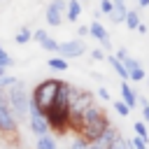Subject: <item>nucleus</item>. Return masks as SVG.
Instances as JSON below:
<instances>
[{"label": "nucleus", "mask_w": 149, "mask_h": 149, "mask_svg": "<svg viewBox=\"0 0 149 149\" xmlns=\"http://www.w3.org/2000/svg\"><path fill=\"white\" fill-rule=\"evenodd\" d=\"M109 126V119L105 116V112L93 102V105H88L84 112H81V116H79V121H77V126H74V130L84 137V140H95L98 135H102V130Z\"/></svg>", "instance_id": "f257e3e1"}, {"label": "nucleus", "mask_w": 149, "mask_h": 149, "mask_svg": "<svg viewBox=\"0 0 149 149\" xmlns=\"http://www.w3.org/2000/svg\"><path fill=\"white\" fill-rule=\"evenodd\" d=\"M61 86H63V81L56 79V77H49V79L40 81V84L33 88V93H30V105L37 107L42 114H47V112L51 109V105H54L56 93H58Z\"/></svg>", "instance_id": "f03ea898"}, {"label": "nucleus", "mask_w": 149, "mask_h": 149, "mask_svg": "<svg viewBox=\"0 0 149 149\" xmlns=\"http://www.w3.org/2000/svg\"><path fill=\"white\" fill-rule=\"evenodd\" d=\"M5 95H7V102L14 112V116L19 121H28V114H30V95H28V88L23 81H16L12 84L9 88H5Z\"/></svg>", "instance_id": "7ed1b4c3"}, {"label": "nucleus", "mask_w": 149, "mask_h": 149, "mask_svg": "<svg viewBox=\"0 0 149 149\" xmlns=\"http://www.w3.org/2000/svg\"><path fill=\"white\" fill-rule=\"evenodd\" d=\"M68 91H70V105H68V114H70V128L77 126L81 112L93 105V93L88 88H81V86H74V84H68Z\"/></svg>", "instance_id": "20e7f679"}, {"label": "nucleus", "mask_w": 149, "mask_h": 149, "mask_svg": "<svg viewBox=\"0 0 149 149\" xmlns=\"http://www.w3.org/2000/svg\"><path fill=\"white\" fill-rule=\"evenodd\" d=\"M19 130V119L14 116L9 102H7V95L5 91L0 88V133L2 135H14Z\"/></svg>", "instance_id": "39448f33"}, {"label": "nucleus", "mask_w": 149, "mask_h": 149, "mask_svg": "<svg viewBox=\"0 0 149 149\" xmlns=\"http://www.w3.org/2000/svg\"><path fill=\"white\" fill-rule=\"evenodd\" d=\"M28 123H30V130L40 137V135H47V133H51V126H49V119H47V114H42L37 107H33L30 105V114H28Z\"/></svg>", "instance_id": "423d86ee"}, {"label": "nucleus", "mask_w": 149, "mask_h": 149, "mask_svg": "<svg viewBox=\"0 0 149 149\" xmlns=\"http://www.w3.org/2000/svg\"><path fill=\"white\" fill-rule=\"evenodd\" d=\"M68 0H51V5H47V23L49 26H61L63 23V14H65Z\"/></svg>", "instance_id": "0eeeda50"}, {"label": "nucleus", "mask_w": 149, "mask_h": 149, "mask_svg": "<svg viewBox=\"0 0 149 149\" xmlns=\"http://www.w3.org/2000/svg\"><path fill=\"white\" fill-rule=\"evenodd\" d=\"M84 51H86V44H84L81 40H65V42L58 44V54H61L63 58H77V56H81Z\"/></svg>", "instance_id": "6e6552de"}, {"label": "nucleus", "mask_w": 149, "mask_h": 149, "mask_svg": "<svg viewBox=\"0 0 149 149\" xmlns=\"http://www.w3.org/2000/svg\"><path fill=\"white\" fill-rule=\"evenodd\" d=\"M123 65H126V70H128V81H142L144 77H147V72H144V68L140 65V61L137 58H133L130 54L128 56H123V58H119Z\"/></svg>", "instance_id": "1a4fd4ad"}, {"label": "nucleus", "mask_w": 149, "mask_h": 149, "mask_svg": "<svg viewBox=\"0 0 149 149\" xmlns=\"http://www.w3.org/2000/svg\"><path fill=\"white\" fill-rule=\"evenodd\" d=\"M88 35H91L93 40H98L102 49H112V44H109V33H107V28H105L100 21H91V26H88Z\"/></svg>", "instance_id": "9d476101"}, {"label": "nucleus", "mask_w": 149, "mask_h": 149, "mask_svg": "<svg viewBox=\"0 0 149 149\" xmlns=\"http://www.w3.org/2000/svg\"><path fill=\"white\" fill-rule=\"evenodd\" d=\"M121 100H123L130 109L137 107V93H135V88H130L128 79H121Z\"/></svg>", "instance_id": "9b49d317"}, {"label": "nucleus", "mask_w": 149, "mask_h": 149, "mask_svg": "<svg viewBox=\"0 0 149 149\" xmlns=\"http://www.w3.org/2000/svg\"><path fill=\"white\" fill-rule=\"evenodd\" d=\"M33 37L40 42V47H42V49H47V51H58V42H56L54 37H49V35H47V30H35V33H33Z\"/></svg>", "instance_id": "f8f14e48"}, {"label": "nucleus", "mask_w": 149, "mask_h": 149, "mask_svg": "<svg viewBox=\"0 0 149 149\" xmlns=\"http://www.w3.org/2000/svg\"><path fill=\"white\" fill-rule=\"evenodd\" d=\"M81 14V0H68V7H65V19L68 21H77Z\"/></svg>", "instance_id": "ddd939ff"}, {"label": "nucleus", "mask_w": 149, "mask_h": 149, "mask_svg": "<svg viewBox=\"0 0 149 149\" xmlns=\"http://www.w3.org/2000/svg\"><path fill=\"white\" fill-rule=\"evenodd\" d=\"M123 23H126L130 30H135V28H137V23H140V12H137V9H128V12H126Z\"/></svg>", "instance_id": "4468645a"}, {"label": "nucleus", "mask_w": 149, "mask_h": 149, "mask_svg": "<svg viewBox=\"0 0 149 149\" xmlns=\"http://www.w3.org/2000/svg\"><path fill=\"white\" fill-rule=\"evenodd\" d=\"M35 147H37V149H58V147H56V140H54L49 133H47V135H40Z\"/></svg>", "instance_id": "2eb2a0df"}, {"label": "nucleus", "mask_w": 149, "mask_h": 149, "mask_svg": "<svg viewBox=\"0 0 149 149\" xmlns=\"http://www.w3.org/2000/svg\"><path fill=\"white\" fill-rule=\"evenodd\" d=\"M126 12H128V7L123 5V7H112V12H109V19H112V23H123V19H126Z\"/></svg>", "instance_id": "dca6fc26"}, {"label": "nucleus", "mask_w": 149, "mask_h": 149, "mask_svg": "<svg viewBox=\"0 0 149 149\" xmlns=\"http://www.w3.org/2000/svg\"><path fill=\"white\" fill-rule=\"evenodd\" d=\"M47 65H49L51 70H56V72H65V70H68V61H65V58H49Z\"/></svg>", "instance_id": "f3484780"}, {"label": "nucleus", "mask_w": 149, "mask_h": 149, "mask_svg": "<svg viewBox=\"0 0 149 149\" xmlns=\"http://www.w3.org/2000/svg\"><path fill=\"white\" fill-rule=\"evenodd\" d=\"M14 40H16V44H28V42L33 40V33L28 30V26H23V28L16 33V37H14Z\"/></svg>", "instance_id": "a211bd4d"}, {"label": "nucleus", "mask_w": 149, "mask_h": 149, "mask_svg": "<svg viewBox=\"0 0 149 149\" xmlns=\"http://www.w3.org/2000/svg\"><path fill=\"white\" fill-rule=\"evenodd\" d=\"M128 149H147V140L140 137V135H135L133 140H128Z\"/></svg>", "instance_id": "6ab92c4d"}, {"label": "nucleus", "mask_w": 149, "mask_h": 149, "mask_svg": "<svg viewBox=\"0 0 149 149\" xmlns=\"http://www.w3.org/2000/svg\"><path fill=\"white\" fill-rule=\"evenodd\" d=\"M114 109H116L119 116H128V114H130V107H128L123 100H114Z\"/></svg>", "instance_id": "aec40b11"}, {"label": "nucleus", "mask_w": 149, "mask_h": 149, "mask_svg": "<svg viewBox=\"0 0 149 149\" xmlns=\"http://www.w3.org/2000/svg\"><path fill=\"white\" fill-rule=\"evenodd\" d=\"M133 130H135L140 137L149 140V133H147V123H144V121H135V123H133Z\"/></svg>", "instance_id": "412c9836"}, {"label": "nucleus", "mask_w": 149, "mask_h": 149, "mask_svg": "<svg viewBox=\"0 0 149 149\" xmlns=\"http://www.w3.org/2000/svg\"><path fill=\"white\" fill-rule=\"evenodd\" d=\"M16 81H19V79H16V77H9L7 72H5V74H0V88H2V91H5V88H9V86H12V84H16Z\"/></svg>", "instance_id": "4be33fe9"}, {"label": "nucleus", "mask_w": 149, "mask_h": 149, "mask_svg": "<svg viewBox=\"0 0 149 149\" xmlns=\"http://www.w3.org/2000/svg\"><path fill=\"white\" fill-rule=\"evenodd\" d=\"M0 65H2V68H12V65H14V58H12L5 49L0 51Z\"/></svg>", "instance_id": "5701e85b"}, {"label": "nucleus", "mask_w": 149, "mask_h": 149, "mask_svg": "<svg viewBox=\"0 0 149 149\" xmlns=\"http://www.w3.org/2000/svg\"><path fill=\"white\" fill-rule=\"evenodd\" d=\"M137 102L142 105V121H144V123H149V100H144V98H137Z\"/></svg>", "instance_id": "b1692460"}, {"label": "nucleus", "mask_w": 149, "mask_h": 149, "mask_svg": "<svg viewBox=\"0 0 149 149\" xmlns=\"http://www.w3.org/2000/svg\"><path fill=\"white\" fill-rule=\"evenodd\" d=\"M86 147H88V140H84L81 135H77L72 140V144H70V149H86Z\"/></svg>", "instance_id": "393cba45"}, {"label": "nucleus", "mask_w": 149, "mask_h": 149, "mask_svg": "<svg viewBox=\"0 0 149 149\" xmlns=\"http://www.w3.org/2000/svg\"><path fill=\"white\" fill-rule=\"evenodd\" d=\"M112 7H114V5H112V0H100V7H98V9H100L102 14H107V16H109Z\"/></svg>", "instance_id": "a878e982"}, {"label": "nucleus", "mask_w": 149, "mask_h": 149, "mask_svg": "<svg viewBox=\"0 0 149 149\" xmlns=\"http://www.w3.org/2000/svg\"><path fill=\"white\" fill-rule=\"evenodd\" d=\"M91 56H93V61H105V58H107V54H105L102 49H93Z\"/></svg>", "instance_id": "bb28decb"}, {"label": "nucleus", "mask_w": 149, "mask_h": 149, "mask_svg": "<svg viewBox=\"0 0 149 149\" xmlns=\"http://www.w3.org/2000/svg\"><path fill=\"white\" fill-rule=\"evenodd\" d=\"M98 98H100V100H109V91H107L105 86H100V88H98Z\"/></svg>", "instance_id": "cd10ccee"}, {"label": "nucleus", "mask_w": 149, "mask_h": 149, "mask_svg": "<svg viewBox=\"0 0 149 149\" xmlns=\"http://www.w3.org/2000/svg\"><path fill=\"white\" fill-rule=\"evenodd\" d=\"M77 35H79V37H86V35H88V26H79V28H77Z\"/></svg>", "instance_id": "c85d7f7f"}, {"label": "nucleus", "mask_w": 149, "mask_h": 149, "mask_svg": "<svg viewBox=\"0 0 149 149\" xmlns=\"http://www.w3.org/2000/svg\"><path fill=\"white\" fill-rule=\"evenodd\" d=\"M135 30H137V33H147V30H149V26H144V23H137V28H135Z\"/></svg>", "instance_id": "c756f323"}, {"label": "nucleus", "mask_w": 149, "mask_h": 149, "mask_svg": "<svg viewBox=\"0 0 149 149\" xmlns=\"http://www.w3.org/2000/svg\"><path fill=\"white\" fill-rule=\"evenodd\" d=\"M137 5H140V9H144V7H149V0H137Z\"/></svg>", "instance_id": "7c9ffc66"}, {"label": "nucleus", "mask_w": 149, "mask_h": 149, "mask_svg": "<svg viewBox=\"0 0 149 149\" xmlns=\"http://www.w3.org/2000/svg\"><path fill=\"white\" fill-rule=\"evenodd\" d=\"M5 72H7V68H2V65H0V74H5Z\"/></svg>", "instance_id": "2f4dec72"}, {"label": "nucleus", "mask_w": 149, "mask_h": 149, "mask_svg": "<svg viewBox=\"0 0 149 149\" xmlns=\"http://www.w3.org/2000/svg\"><path fill=\"white\" fill-rule=\"evenodd\" d=\"M144 79H147V84H149V74H147V77H144Z\"/></svg>", "instance_id": "473e14b6"}, {"label": "nucleus", "mask_w": 149, "mask_h": 149, "mask_svg": "<svg viewBox=\"0 0 149 149\" xmlns=\"http://www.w3.org/2000/svg\"><path fill=\"white\" fill-rule=\"evenodd\" d=\"M0 51H2V44H0Z\"/></svg>", "instance_id": "72a5a7b5"}]
</instances>
